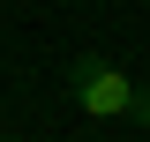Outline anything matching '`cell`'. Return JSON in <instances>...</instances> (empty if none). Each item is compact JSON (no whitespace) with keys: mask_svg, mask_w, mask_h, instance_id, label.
I'll list each match as a JSON object with an SVG mask.
<instances>
[{"mask_svg":"<svg viewBox=\"0 0 150 142\" xmlns=\"http://www.w3.org/2000/svg\"><path fill=\"white\" fill-rule=\"evenodd\" d=\"M68 97L75 112H90V120H150V90L135 82V75H120L112 60H75L68 67Z\"/></svg>","mask_w":150,"mask_h":142,"instance_id":"6da1fadb","label":"cell"}]
</instances>
